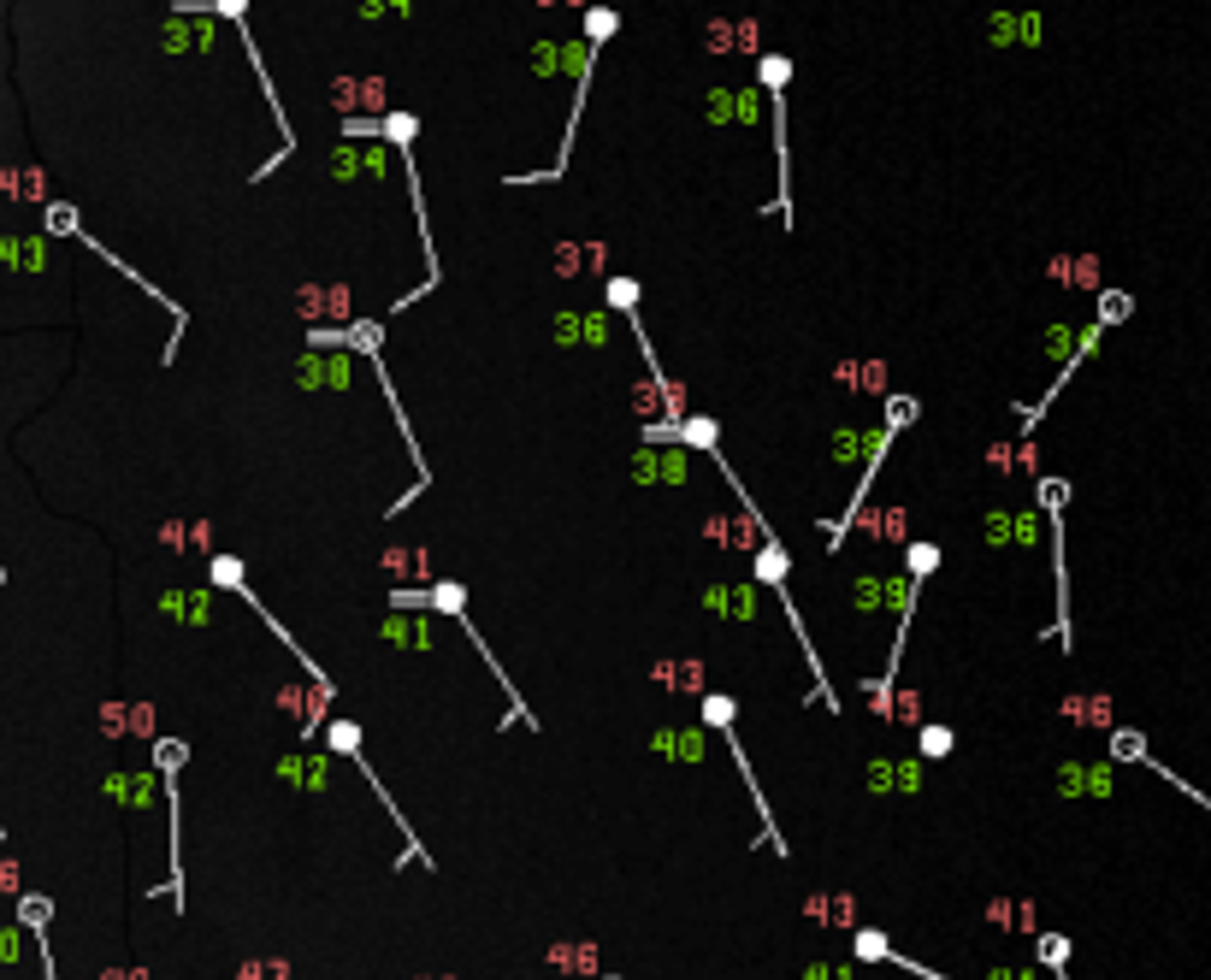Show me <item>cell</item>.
I'll return each instance as SVG.
<instances>
[{
	"mask_svg": "<svg viewBox=\"0 0 1211 980\" xmlns=\"http://www.w3.org/2000/svg\"><path fill=\"white\" fill-rule=\"evenodd\" d=\"M632 478L638 484H686L692 478V449L686 443H645L638 455H632Z\"/></svg>",
	"mask_w": 1211,
	"mask_h": 980,
	"instance_id": "obj_1",
	"label": "cell"
},
{
	"mask_svg": "<svg viewBox=\"0 0 1211 980\" xmlns=\"http://www.w3.org/2000/svg\"><path fill=\"white\" fill-rule=\"evenodd\" d=\"M651 750H657L662 762L692 768V762H703V727H662L657 739H651Z\"/></svg>",
	"mask_w": 1211,
	"mask_h": 980,
	"instance_id": "obj_2",
	"label": "cell"
},
{
	"mask_svg": "<svg viewBox=\"0 0 1211 980\" xmlns=\"http://www.w3.org/2000/svg\"><path fill=\"white\" fill-rule=\"evenodd\" d=\"M703 609L722 614V620H757V579L751 585H715V591H703Z\"/></svg>",
	"mask_w": 1211,
	"mask_h": 980,
	"instance_id": "obj_3",
	"label": "cell"
},
{
	"mask_svg": "<svg viewBox=\"0 0 1211 980\" xmlns=\"http://www.w3.org/2000/svg\"><path fill=\"white\" fill-rule=\"evenodd\" d=\"M987 538L993 543H1035L1040 526H1035L1029 508H993V514H987Z\"/></svg>",
	"mask_w": 1211,
	"mask_h": 980,
	"instance_id": "obj_4",
	"label": "cell"
},
{
	"mask_svg": "<svg viewBox=\"0 0 1211 980\" xmlns=\"http://www.w3.org/2000/svg\"><path fill=\"white\" fill-rule=\"evenodd\" d=\"M555 337L561 343H603L609 337V319H603V313H580V307H561Z\"/></svg>",
	"mask_w": 1211,
	"mask_h": 980,
	"instance_id": "obj_5",
	"label": "cell"
},
{
	"mask_svg": "<svg viewBox=\"0 0 1211 980\" xmlns=\"http://www.w3.org/2000/svg\"><path fill=\"white\" fill-rule=\"evenodd\" d=\"M302 384H331V390H349V355L331 349L325 361L319 355H302Z\"/></svg>",
	"mask_w": 1211,
	"mask_h": 980,
	"instance_id": "obj_6",
	"label": "cell"
},
{
	"mask_svg": "<svg viewBox=\"0 0 1211 980\" xmlns=\"http://www.w3.org/2000/svg\"><path fill=\"white\" fill-rule=\"evenodd\" d=\"M331 177H390V166H384V148L373 142V148H361V154H331Z\"/></svg>",
	"mask_w": 1211,
	"mask_h": 980,
	"instance_id": "obj_7",
	"label": "cell"
},
{
	"mask_svg": "<svg viewBox=\"0 0 1211 980\" xmlns=\"http://www.w3.org/2000/svg\"><path fill=\"white\" fill-rule=\"evenodd\" d=\"M868 785L875 791H916L922 785V762H868Z\"/></svg>",
	"mask_w": 1211,
	"mask_h": 980,
	"instance_id": "obj_8",
	"label": "cell"
},
{
	"mask_svg": "<svg viewBox=\"0 0 1211 980\" xmlns=\"http://www.w3.org/2000/svg\"><path fill=\"white\" fill-rule=\"evenodd\" d=\"M278 779L319 791V785H331V762H325V756H284V762H278Z\"/></svg>",
	"mask_w": 1211,
	"mask_h": 980,
	"instance_id": "obj_9",
	"label": "cell"
},
{
	"mask_svg": "<svg viewBox=\"0 0 1211 980\" xmlns=\"http://www.w3.org/2000/svg\"><path fill=\"white\" fill-rule=\"evenodd\" d=\"M1058 791H1070V798H1075V791L1100 798V791H1111V774H1106V768H1075V762H1070V768H1058Z\"/></svg>",
	"mask_w": 1211,
	"mask_h": 980,
	"instance_id": "obj_10",
	"label": "cell"
},
{
	"mask_svg": "<svg viewBox=\"0 0 1211 980\" xmlns=\"http://www.w3.org/2000/svg\"><path fill=\"white\" fill-rule=\"evenodd\" d=\"M757 579H762V585H780V579H786V549H780V543L768 538V532H762V555H757Z\"/></svg>",
	"mask_w": 1211,
	"mask_h": 980,
	"instance_id": "obj_11",
	"label": "cell"
},
{
	"mask_svg": "<svg viewBox=\"0 0 1211 980\" xmlns=\"http://www.w3.org/2000/svg\"><path fill=\"white\" fill-rule=\"evenodd\" d=\"M384 632H390V644H402V650H426V620H408V614H390L384 620Z\"/></svg>",
	"mask_w": 1211,
	"mask_h": 980,
	"instance_id": "obj_12",
	"label": "cell"
},
{
	"mask_svg": "<svg viewBox=\"0 0 1211 980\" xmlns=\"http://www.w3.org/2000/svg\"><path fill=\"white\" fill-rule=\"evenodd\" d=\"M733 714H739V709H733V697H703V721H709L722 739H733Z\"/></svg>",
	"mask_w": 1211,
	"mask_h": 980,
	"instance_id": "obj_13",
	"label": "cell"
},
{
	"mask_svg": "<svg viewBox=\"0 0 1211 980\" xmlns=\"http://www.w3.org/2000/svg\"><path fill=\"white\" fill-rule=\"evenodd\" d=\"M609 302L621 307L626 319H638V307H632L638 302V284H632V278H615V284H609Z\"/></svg>",
	"mask_w": 1211,
	"mask_h": 980,
	"instance_id": "obj_14",
	"label": "cell"
},
{
	"mask_svg": "<svg viewBox=\"0 0 1211 980\" xmlns=\"http://www.w3.org/2000/svg\"><path fill=\"white\" fill-rule=\"evenodd\" d=\"M325 739H331V750H344V756H361V733H355L349 721H337V727H331Z\"/></svg>",
	"mask_w": 1211,
	"mask_h": 980,
	"instance_id": "obj_15",
	"label": "cell"
},
{
	"mask_svg": "<svg viewBox=\"0 0 1211 980\" xmlns=\"http://www.w3.org/2000/svg\"><path fill=\"white\" fill-rule=\"evenodd\" d=\"M1123 313H1129V296H1117V290H1111V296H1100V325L1123 319Z\"/></svg>",
	"mask_w": 1211,
	"mask_h": 980,
	"instance_id": "obj_16",
	"label": "cell"
},
{
	"mask_svg": "<svg viewBox=\"0 0 1211 980\" xmlns=\"http://www.w3.org/2000/svg\"><path fill=\"white\" fill-rule=\"evenodd\" d=\"M945 750H952V733H945V727H928V733H922V756H945Z\"/></svg>",
	"mask_w": 1211,
	"mask_h": 980,
	"instance_id": "obj_17",
	"label": "cell"
},
{
	"mask_svg": "<svg viewBox=\"0 0 1211 980\" xmlns=\"http://www.w3.org/2000/svg\"><path fill=\"white\" fill-rule=\"evenodd\" d=\"M934 561H939V549H934V543H922V549H910V579H922V574H928V568H934Z\"/></svg>",
	"mask_w": 1211,
	"mask_h": 980,
	"instance_id": "obj_18",
	"label": "cell"
}]
</instances>
